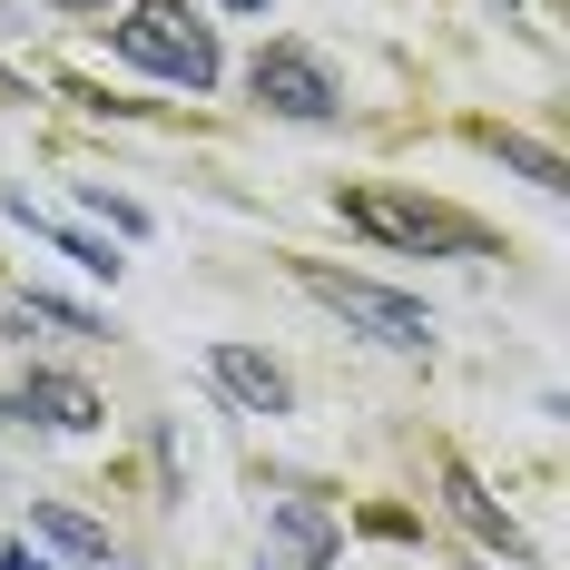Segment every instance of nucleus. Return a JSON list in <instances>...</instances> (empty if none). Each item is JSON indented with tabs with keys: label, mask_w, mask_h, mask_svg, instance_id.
Segmentation results:
<instances>
[{
	"label": "nucleus",
	"mask_w": 570,
	"mask_h": 570,
	"mask_svg": "<svg viewBox=\"0 0 570 570\" xmlns=\"http://www.w3.org/2000/svg\"><path fill=\"white\" fill-rule=\"evenodd\" d=\"M335 217L374 246H394V256H462V266L502 256V236L482 217H462L443 197H413V187H335Z\"/></svg>",
	"instance_id": "f257e3e1"
},
{
	"label": "nucleus",
	"mask_w": 570,
	"mask_h": 570,
	"mask_svg": "<svg viewBox=\"0 0 570 570\" xmlns=\"http://www.w3.org/2000/svg\"><path fill=\"white\" fill-rule=\"evenodd\" d=\"M109 59L148 69V79H168V89H187V99H207V89L227 79L217 30H207L187 0H128V10L109 20Z\"/></svg>",
	"instance_id": "f03ea898"
},
{
	"label": "nucleus",
	"mask_w": 570,
	"mask_h": 570,
	"mask_svg": "<svg viewBox=\"0 0 570 570\" xmlns=\"http://www.w3.org/2000/svg\"><path fill=\"white\" fill-rule=\"evenodd\" d=\"M295 285H305L335 325H354L364 344H394V354H423V344H433V305L403 295V285H384V276H354V266H325V256H295Z\"/></svg>",
	"instance_id": "7ed1b4c3"
},
{
	"label": "nucleus",
	"mask_w": 570,
	"mask_h": 570,
	"mask_svg": "<svg viewBox=\"0 0 570 570\" xmlns=\"http://www.w3.org/2000/svg\"><path fill=\"white\" fill-rule=\"evenodd\" d=\"M246 89H256V109L295 118V128H335V118H344L335 69H325V59L305 50V40H266V50L246 59Z\"/></svg>",
	"instance_id": "20e7f679"
},
{
	"label": "nucleus",
	"mask_w": 570,
	"mask_h": 570,
	"mask_svg": "<svg viewBox=\"0 0 570 570\" xmlns=\"http://www.w3.org/2000/svg\"><path fill=\"white\" fill-rule=\"evenodd\" d=\"M207 384H217V394H227L236 413H266V423H276V413H295V374H285L276 354L236 344V335H217V344H207Z\"/></svg>",
	"instance_id": "39448f33"
},
{
	"label": "nucleus",
	"mask_w": 570,
	"mask_h": 570,
	"mask_svg": "<svg viewBox=\"0 0 570 570\" xmlns=\"http://www.w3.org/2000/svg\"><path fill=\"white\" fill-rule=\"evenodd\" d=\"M99 413H109V403L89 394L79 374H20V384L0 394V423H30V433H99Z\"/></svg>",
	"instance_id": "423d86ee"
},
{
	"label": "nucleus",
	"mask_w": 570,
	"mask_h": 570,
	"mask_svg": "<svg viewBox=\"0 0 570 570\" xmlns=\"http://www.w3.org/2000/svg\"><path fill=\"white\" fill-rule=\"evenodd\" d=\"M443 512H453L462 531L482 541V551H502V561H531V531H521V521L502 512L492 492H482V472H472V462H443Z\"/></svg>",
	"instance_id": "0eeeda50"
},
{
	"label": "nucleus",
	"mask_w": 570,
	"mask_h": 570,
	"mask_svg": "<svg viewBox=\"0 0 570 570\" xmlns=\"http://www.w3.org/2000/svg\"><path fill=\"white\" fill-rule=\"evenodd\" d=\"M0 217H10V227H30L40 246H59L79 276H109V285H118V266H128V256H109V236H89V227H69V217H50V207H30L20 187H0Z\"/></svg>",
	"instance_id": "6e6552de"
},
{
	"label": "nucleus",
	"mask_w": 570,
	"mask_h": 570,
	"mask_svg": "<svg viewBox=\"0 0 570 570\" xmlns=\"http://www.w3.org/2000/svg\"><path fill=\"white\" fill-rule=\"evenodd\" d=\"M276 541H285L305 570H335V561H344V531H335V512H325L315 492H285V502H276Z\"/></svg>",
	"instance_id": "1a4fd4ad"
},
{
	"label": "nucleus",
	"mask_w": 570,
	"mask_h": 570,
	"mask_svg": "<svg viewBox=\"0 0 570 570\" xmlns=\"http://www.w3.org/2000/svg\"><path fill=\"white\" fill-rule=\"evenodd\" d=\"M30 531L50 541V551H69V561H109L118 570V541H109V521H89V512H69V502H30Z\"/></svg>",
	"instance_id": "9d476101"
},
{
	"label": "nucleus",
	"mask_w": 570,
	"mask_h": 570,
	"mask_svg": "<svg viewBox=\"0 0 570 570\" xmlns=\"http://www.w3.org/2000/svg\"><path fill=\"white\" fill-rule=\"evenodd\" d=\"M482 148H492L502 168H521L531 187H541V197H561V187H570V177H561V158H551L541 138H521V128H482Z\"/></svg>",
	"instance_id": "9b49d317"
},
{
	"label": "nucleus",
	"mask_w": 570,
	"mask_h": 570,
	"mask_svg": "<svg viewBox=\"0 0 570 570\" xmlns=\"http://www.w3.org/2000/svg\"><path fill=\"white\" fill-rule=\"evenodd\" d=\"M79 207H89V217H99V227H118V236H128V246H138V236H148V207H138V197H118L109 177H79Z\"/></svg>",
	"instance_id": "f8f14e48"
},
{
	"label": "nucleus",
	"mask_w": 570,
	"mask_h": 570,
	"mask_svg": "<svg viewBox=\"0 0 570 570\" xmlns=\"http://www.w3.org/2000/svg\"><path fill=\"white\" fill-rule=\"evenodd\" d=\"M0 570H50V561H40L30 541H0Z\"/></svg>",
	"instance_id": "ddd939ff"
},
{
	"label": "nucleus",
	"mask_w": 570,
	"mask_h": 570,
	"mask_svg": "<svg viewBox=\"0 0 570 570\" xmlns=\"http://www.w3.org/2000/svg\"><path fill=\"white\" fill-rule=\"evenodd\" d=\"M10 99H30V79H20V69L0 59V109H10Z\"/></svg>",
	"instance_id": "4468645a"
},
{
	"label": "nucleus",
	"mask_w": 570,
	"mask_h": 570,
	"mask_svg": "<svg viewBox=\"0 0 570 570\" xmlns=\"http://www.w3.org/2000/svg\"><path fill=\"white\" fill-rule=\"evenodd\" d=\"M50 10H109V0H50Z\"/></svg>",
	"instance_id": "2eb2a0df"
},
{
	"label": "nucleus",
	"mask_w": 570,
	"mask_h": 570,
	"mask_svg": "<svg viewBox=\"0 0 570 570\" xmlns=\"http://www.w3.org/2000/svg\"><path fill=\"white\" fill-rule=\"evenodd\" d=\"M227 10H266V0H227Z\"/></svg>",
	"instance_id": "dca6fc26"
},
{
	"label": "nucleus",
	"mask_w": 570,
	"mask_h": 570,
	"mask_svg": "<svg viewBox=\"0 0 570 570\" xmlns=\"http://www.w3.org/2000/svg\"><path fill=\"white\" fill-rule=\"evenodd\" d=\"M462 570H482V561H462Z\"/></svg>",
	"instance_id": "f3484780"
}]
</instances>
